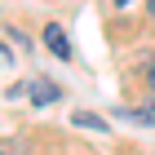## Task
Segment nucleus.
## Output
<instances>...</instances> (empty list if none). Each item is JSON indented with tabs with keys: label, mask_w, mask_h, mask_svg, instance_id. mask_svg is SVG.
<instances>
[{
	"label": "nucleus",
	"mask_w": 155,
	"mask_h": 155,
	"mask_svg": "<svg viewBox=\"0 0 155 155\" xmlns=\"http://www.w3.org/2000/svg\"><path fill=\"white\" fill-rule=\"evenodd\" d=\"M146 18H151V27H155V0H151V5H146Z\"/></svg>",
	"instance_id": "7"
},
{
	"label": "nucleus",
	"mask_w": 155,
	"mask_h": 155,
	"mask_svg": "<svg viewBox=\"0 0 155 155\" xmlns=\"http://www.w3.org/2000/svg\"><path fill=\"white\" fill-rule=\"evenodd\" d=\"M22 93L31 97L36 107H53V102L62 97V89H58L53 80H45V75H36V80H27V84H22Z\"/></svg>",
	"instance_id": "1"
},
{
	"label": "nucleus",
	"mask_w": 155,
	"mask_h": 155,
	"mask_svg": "<svg viewBox=\"0 0 155 155\" xmlns=\"http://www.w3.org/2000/svg\"><path fill=\"white\" fill-rule=\"evenodd\" d=\"M111 5H120V9H124V5H133V0H111Z\"/></svg>",
	"instance_id": "8"
},
{
	"label": "nucleus",
	"mask_w": 155,
	"mask_h": 155,
	"mask_svg": "<svg viewBox=\"0 0 155 155\" xmlns=\"http://www.w3.org/2000/svg\"><path fill=\"white\" fill-rule=\"evenodd\" d=\"M0 155H5V146H0Z\"/></svg>",
	"instance_id": "9"
},
{
	"label": "nucleus",
	"mask_w": 155,
	"mask_h": 155,
	"mask_svg": "<svg viewBox=\"0 0 155 155\" xmlns=\"http://www.w3.org/2000/svg\"><path fill=\"white\" fill-rule=\"evenodd\" d=\"M45 45H49V53H53V58H62V62L71 58V40H67V31H62L58 22L45 27Z\"/></svg>",
	"instance_id": "2"
},
{
	"label": "nucleus",
	"mask_w": 155,
	"mask_h": 155,
	"mask_svg": "<svg viewBox=\"0 0 155 155\" xmlns=\"http://www.w3.org/2000/svg\"><path fill=\"white\" fill-rule=\"evenodd\" d=\"M71 124H80V129H107V120H102V115H93V111H75V115H71Z\"/></svg>",
	"instance_id": "4"
},
{
	"label": "nucleus",
	"mask_w": 155,
	"mask_h": 155,
	"mask_svg": "<svg viewBox=\"0 0 155 155\" xmlns=\"http://www.w3.org/2000/svg\"><path fill=\"white\" fill-rule=\"evenodd\" d=\"M146 84H151V97H155V58L146 62Z\"/></svg>",
	"instance_id": "5"
},
{
	"label": "nucleus",
	"mask_w": 155,
	"mask_h": 155,
	"mask_svg": "<svg viewBox=\"0 0 155 155\" xmlns=\"http://www.w3.org/2000/svg\"><path fill=\"white\" fill-rule=\"evenodd\" d=\"M9 62H13V53H9V49H5V45H0V71H5Z\"/></svg>",
	"instance_id": "6"
},
{
	"label": "nucleus",
	"mask_w": 155,
	"mask_h": 155,
	"mask_svg": "<svg viewBox=\"0 0 155 155\" xmlns=\"http://www.w3.org/2000/svg\"><path fill=\"white\" fill-rule=\"evenodd\" d=\"M120 115H124V120H137V124H146V129H155V107H124Z\"/></svg>",
	"instance_id": "3"
}]
</instances>
